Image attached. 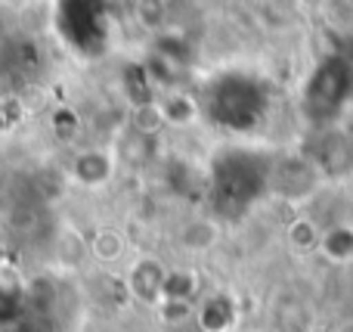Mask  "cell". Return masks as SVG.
I'll use <instances>...</instances> for the list:
<instances>
[{
	"instance_id": "6da1fadb",
	"label": "cell",
	"mask_w": 353,
	"mask_h": 332,
	"mask_svg": "<svg viewBox=\"0 0 353 332\" xmlns=\"http://www.w3.org/2000/svg\"><path fill=\"white\" fill-rule=\"evenodd\" d=\"M118 171V155L103 146H87L68 159V177L72 184L84 186V190H103L115 180Z\"/></svg>"
},
{
	"instance_id": "7a4b0ae2",
	"label": "cell",
	"mask_w": 353,
	"mask_h": 332,
	"mask_svg": "<svg viewBox=\"0 0 353 332\" xmlns=\"http://www.w3.org/2000/svg\"><path fill=\"white\" fill-rule=\"evenodd\" d=\"M168 267L159 258H137L128 271V289L137 302L143 304H159L161 302V286H165Z\"/></svg>"
},
{
	"instance_id": "3957f363",
	"label": "cell",
	"mask_w": 353,
	"mask_h": 332,
	"mask_svg": "<svg viewBox=\"0 0 353 332\" xmlns=\"http://www.w3.org/2000/svg\"><path fill=\"white\" fill-rule=\"evenodd\" d=\"M195 320H199L201 332H230L236 326V304L230 295L214 292L195 308Z\"/></svg>"
},
{
	"instance_id": "277c9868",
	"label": "cell",
	"mask_w": 353,
	"mask_h": 332,
	"mask_svg": "<svg viewBox=\"0 0 353 332\" xmlns=\"http://www.w3.org/2000/svg\"><path fill=\"white\" fill-rule=\"evenodd\" d=\"M87 255L99 264H118L128 255V236L118 227H97L87 240Z\"/></svg>"
},
{
	"instance_id": "5b68a950",
	"label": "cell",
	"mask_w": 353,
	"mask_h": 332,
	"mask_svg": "<svg viewBox=\"0 0 353 332\" xmlns=\"http://www.w3.org/2000/svg\"><path fill=\"white\" fill-rule=\"evenodd\" d=\"M176 242H180L186 252L201 255L220 242V227H217V221H211V217H189V221L180 227V233H176Z\"/></svg>"
},
{
	"instance_id": "8992f818",
	"label": "cell",
	"mask_w": 353,
	"mask_h": 332,
	"mask_svg": "<svg viewBox=\"0 0 353 332\" xmlns=\"http://www.w3.org/2000/svg\"><path fill=\"white\" fill-rule=\"evenodd\" d=\"M155 106H159L161 118H165V128H183V124H189V121L199 118V106H195V99L183 90L161 93V97L155 99Z\"/></svg>"
},
{
	"instance_id": "52a82bcc",
	"label": "cell",
	"mask_w": 353,
	"mask_h": 332,
	"mask_svg": "<svg viewBox=\"0 0 353 332\" xmlns=\"http://www.w3.org/2000/svg\"><path fill=\"white\" fill-rule=\"evenodd\" d=\"M319 252L335 264H347L353 261V224H338V227L319 233Z\"/></svg>"
},
{
	"instance_id": "ba28073f",
	"label": "cell",
	"mask_w": 353,
	"mask_h": 332,
	"mask_svg": "<svg viewBox=\"0 0 353 332\" xmlns=\"http://www.w3.org/2000/svg\"><path fill=\"white\" fill-rule=\"evenodd\" d=\"M199 295V277L192 271H168L165 286H161V298H174V302H192Z\"/></svg>"
},
{
	"instance_id": "9c48e42d",
	"label": "cell",
	"mask_w": 353,
	"mask_h": 332,
	"mask_svg": "<svg viewBox=\"0 0 353 332\" xmlns=\"http://www.w3.org/2000/svg\"><path fill=\"white\" fill-rule=\"evenodd\" d=\"M155 308H159V317L165 323H183L192 314V302H174V298H161Z\"/></svg>"
},
{
	"instance_id": "30bf717a",
	"label": "cell",
	"mask_w": 353,
	"mask_h": 332,
	"mask_svg": "<svg viewBox=\"0 0 353 332\" xmlns=\"http://www.w3.org/2000/svg\"><path fill=\"white\" fill-rule=\"evenodd\" d=\"M137 16L146 25H159L161 19H165V3H161V0H140V3H137Z\"/></svg>"
},
{
	"instance_id": "8fae6325",
	"label": "cell",
	"mask_w": 353,
	"mask_h": 332,
	"mask_svg": "<svg viewBox=\"0 0 353 332\" xmlns=\"http://www.w3.org/2000/svg\"><path fill=\"white\" fill-rule=\"evenodd\" d=\"M12 3H19V0H0V6H12Z\"/></svg>"
},
{
	"instance_id": "7c38bea8",
	"label": "cell",
	"mask_w": 353,
	"mask_h": 332,
	"mask_svg": "<svg viewBox=\"0 0 353 332\" xmlns=\"http://www.w3.org/2000/svg\"><path fill=\"white\" fill-rule=\"evenodd\" d=\"M347 140H350V155H353V128H350V134H347Z\"/></svg>"
}]
</instances>
